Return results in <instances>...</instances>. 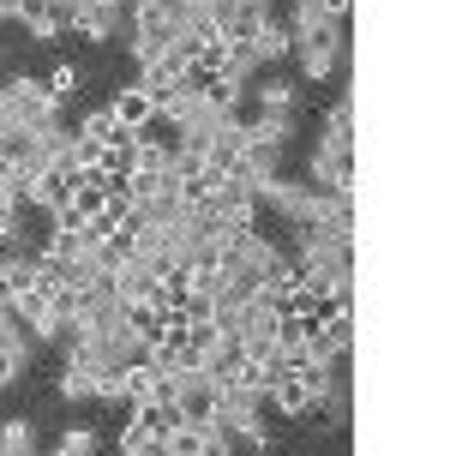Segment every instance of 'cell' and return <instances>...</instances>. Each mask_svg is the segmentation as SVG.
Instances as JSON below:
<instances>
[{
    "label": "cell",
    "mask_w": 462,
    "mask_h": 456,
    "mask_svg": "<svg viewBox=\"0 0 462 456\" xmlns=\"http://www.w3.org/2000/svg\"><path fill=\"white\" fill-rule=\"evenodd\" d=\"M348 18H312V24H294V60H300V79L307 85H325L330 72L343 67L348 49Z\"/></svg>",
    "instance_id": "cell-1"
},
{
    "label": "cell",
    "mask_w": 462,
    "mask_h": 456,
    "mask_svg": "<svg viewBox=\"0 0 462 456\" xmlns=\"http://www.w3.org/2000/svg\"><path fill=\"white\" fill-rule=\"evenodd\" d=\"M54 120H60V102L49 97V85H42V79H31V72H13V79L0 85V126L42 133V126H54Z\"/></svg>",
    "instance_id": "cell-2"
},
{
    "label": "cell",
    "mask_w": 462,
    "mask_h": 456,
    "mask_svg": "<svg viewBox=\"0 0 462 456\" xmlns=\"http://www.w3.org/2000/svg\"><path fill=\"white\" fill-rule=\"evenodd\" d=\"M180 36V6L174 0H133V60H156V54H169V42Z\"/></svg>",
    "instance_id": "cell-3"
},
{
    "label": "cell",
    "mask_w": 462,
    "mask_h": 456,
    "mask_svg": "<svg viewBox=\"0 0 462 456\" xmlns=\"http://www.w3.org/2000/svg\"><path fill=\"white\" fill-rule=\"evenodd\" d=\"M258 408H264V396H253L246 385H228V390H217V408H210V421L223 426L228 439H240V444H253V451H264V444H271V426L258 421Z\"/></svg>",
    "instance_id": "cell-4"
},
{
    "label": "cell",
    "mask_w": 462,
    "mask_h": 456,
    "mask_svg": "<svg viewBox=\"0 0 462 456\" xmlns=\"http://www.w3.org/2000/svg\"><path fill=\"white\" fill-rule=\"evenodd\" d=\"M162 396H169L174 414H180V421H192V426H205L210 408H217V385H210V378L192 367V360H187L180 372H169V378H162Z\"/></svg>",
    "instance_id": "cell-5"
},
{
    "label": "cell",
    "mask_w": 462,
    "mask_h": 456,
    "mask_svg": "<svg viewBox=\"0 0 462 456\" xmlns=\"http://www.w3.org/2000/svg\"><path fill=\"white\" fill-rule=\"evenodd\" d=\"M312 192H355V144L319 138V151H312Z\"/></svg>",
    "instance_id": "cell-6"
},
{
    "label": "cell",
    "mask_w": 462,
    "mask_h": 456,
    "mask_svg": "<svg viewBox=\"0 0 462 456\" xmlns=\"http://www.w3.org/2000/svg\"><path fill=\"white\" fill-rule=\"evenodd\" d=\"M253 54H258V67L271 72L276 60H289L294 54V24L289 18H276V6L264 18H258V31H253Z\"/></svg>",
    "instance_id": "cell-7"
},
{
    "label": "cell",
    "mask_w": 462,
    "mask_h": 456,
    "mask_svg": "<svg viewBox=\"0 0 462 456\" xmlns=\"http://www.w3.org/2000/svg\"><path fill=\"white\" fill-rule=\"evenodd\" d=\"M240 156H246V120L240 115H223V126L210 133V144H205V163L217 174H228V169H240Z\"/></svg>",
    "instance_id": "cell-8"
},
{
    "label": "cell",
    "mask_w": 462,
    "mask_h": 456,
    "mask_svg": "<svg viewBox=\"0 0 462 456\" xmlns=\"http://www.w3.org/2000/svg\"><path fill=\"white\" fill-rule=\"evenodd\" d=\"M24 204H36V210H67L72 204V169L60 163V169H42V174H31V186H24Z\"/></svg>",
    "instance_id": "cell-9"
},
{
    "label": "cell",
    "mask_w": 462,
    "mask_h": 456,
    "mask_svg": "<svg viewBox=\"0 0 462 456\" xmlns=\"http://www.w3.org/2000/svg\"><path fill=\"white\" fill-rule=\"evenodd\" d=\"M18 24H24V36H31V42H60V31H67V18L54 13L49 0H18Z\"/></svg>",
    "instance_id": "cell-10"
},
{
    "label": "cell",
    "mask_w": 462,
    "mask_h": 456,
    "mask_svg": "<svg viewBox=\"0 0 462 456\" xmlns=\"http://www.w3.org/2000/svg\"><path fill=\"white\" fill-rule=\"evenodd\" d=\"M180 60H169V54H156V60H144V67H138V90H144V97L151 102H169L174 90H180Z\"/></svg>",
    "instance_id": "cell-11"
},
{
    "label": "cell",
    "mask_w": 462,
    "mask_h": 456,
    "mask_svg": "<svg viewBox=\"0 0 462 456\" xmlns=\"http://www.w3.org/2000/svg\"><path fill=\"white\" fill-rule=\"evenodd\" d=\"M253 97H258V115H294V79H282V72H258L253 79Z\"/></svg>",
    "instance_id": "cell-12"
},
{
    "label": "cell",
    "mask_w": 462,
    "mask_h": 456,
    "mask_svg": "<svg viewBox=\"0 0 462 456\" xmlns=\"http://www.w3.org/2000/svg\"><path fill=\"white\" fill-rule=\"evenodd\" d=\"M115 24H120V6H103V0H97V6H79V13L67 18V31L85 36V42H108Z\"/></svg>",
    "instance_id": "cell-13"
},
{
    "label": "cell",
    "mask_w": 462,
    "mask_h": 456,
    "mask_svg": "<svg viewBox=\"0 0 462 456\" xmlns=\"http://www.w3.org/2000/svg\"><path fill=\"white\" fill-rule=\"evenodd\" d=\"M108 115L120 120V133H138V126H151V120H156V102L144 97L138 85H126L115 102H108Z\"/></svg>",
    "instance_id": "cell-14"
},
{
    "label": "cell",
    "mask_w": 462,
    "mask_h": 456,
    "mask_svg": "<svg viewBox=\"0 0 462 456\" xmlns=\"http://www.w3.org/2000/svg\"><path fill=\"white\" fill-rule=\"evenodd\" d=\"M294 138V115H258V120H246V144H289Z\"/></svg>",
    "instance_id": "cell-15"
},
{
    "label": "cell",
    "mask_w": 462,
    "mask_h": 456,
    "mask_svg": "<svg viewBox=\"0 0 462 456\" xmlns=\"http://www.w3.org/2000/svg\"><path fill=\"white\" fill-rule=\"evenodd\" d=\"M271 403L282 408V414H294V421H300V414H312V390L300 385L294 372H282V378H276V390H271Z\"/></svg>",
    "instance_id": "cell-16"
},
{
    "label": "cell",
    "mask_w": 462,
    "mask_h": 456,
    "mask_svg": "<svg viewBox=\"0 0 462 456\" xmlns=\"http://www.w3.org/2000/svg\"><path fill=\"white\" fill-rule=\"evenodd\" d=\"M151 396H162V378H156V367L151 360H133V367H126V403H151Z\"/></svg>",
    "instance_id": "cell-17"
},
{
    "label": "cell",
    "mask_w": 462,
    "mask_h": 456,
    "mask_svg": "<svg viewBox=\"0 0 462 456\" xmlns=\"http://www.w3.org/2000/svg\"><path fill=\"white\" fill-rule=\"evenodd\" d=\"M325 138H330V144H355V97L330 102V115H325Z\"/></svg>",
    "instance_id": "cell-18"
},
{
    "label": "cell",
    "mask_w": 462,
    "mask_h": 456,
    "mask_svg": "<svg viewBox=\"0 0 462 456\" xmlns=\"http://www.w3.org/2000/svg\"><path fill=\"white\" fill-rule=\"evenodd\" d=\"M72 133H79V138H97V144H115V138H126V133H120V120L108 115V108H90V115L79 120Z\"/></svg>",
    "instance_id": "cell-19"
},
{
    "label": "cell",
    "mask_w": 462,
    "mask_h": 456,
    "mask_svg": "<svg viewBox=\"0 0 462 456\" xmlns=\"http://www.w3.org/2000/svg\"><path fill=\"white\" fill-rule=\"evenodd\" d=\"M31 451H36L31 421H0V456H31Z\"/></svg>",
    "instance_id": "cell-20"
},
{
    "label": "cell",
    "mask_w": 462,
    "mask_h": 456,
    "mask_svg": "<svg viewBox=\"0 0 462 456\" xmlns=\"http://www.w3.org/2000/svg\"><path fill=\"white\" fill-rule=\"evenodd\" d=\"M156 444H162V433L133 408V421H126V433H120V451H156Z\"/></svg>",
    "instance_id": "cell-21"
},
{
    "label": "cell",
    "mask_w": 462,
    "mask_h": 456,
    "mask_svg": "<svg viewBox=\"0 0 462 456\" xmlns=\"http://www.w3.org/2000/svg\"><path fill=\"white\" fill-rule=\"evenodd\" d=\"M199 439H205V426L180 421V426L169 433V439H162V451H169V456H199Z\"/></svg>",
    "instance_id": "cell-22"
},
{
    "label": "cell",
    "mask_w": 462,
    "mask_h": 456,
    "mask_svg": "<svg viewBox=\"0 0 462 456\" xmlns=\"http://www.w3.org/2000/svg\"><path fill=\"white\" fill-rule=\"evenodd\" d=\"M42 85H49V97H54V102H67L72 90H79V67H72V60H54V72L42 79Z\"/></svg>",
    "instance_id": "cell-23"
},
{
    "label": "cell",
    "mask_w": 462,
    "mask_h": 456,
    "mask_svg": "<svg viewBox=\"0 0 462 456\" xmlns=\"http://www.w3.org/2000/svg\"><path fill=\"white\" fill-rule=\"evenodd\" d=\"M24 367H31V355H24V349H6V342H0V390H13L18 378H24Z\"/></svg>",
    "instance_id": "cell-24"
},
{
    "label": "cell",
    "mask_w": 462,
    "mask_h": 456,
    "mask_svg": "<svg viewBox=\"0 0 462 456\" xmlns=\"http://www.w3.org/2000/svg\"><path fill=\"white\" fill-rule=\"evenodd\" d=\"M54 456H97V433H90V426L60 433V451H54Z\"/></svg>",
    "instance_id": "cell-25"
},
{
    "label": "cell",
    "mask_w": 462,
    "mask_h": 456,
    "mask_svg": "<svg viewBox=\"0 0 462 456\" xmlns=\"http://www.w3.org/2000/svg\"><path fill=\"white\" fill-rule=\"evenodd\" d=\"M199 456H235V439H228L217 421H205V439H199Z\"/></svg>",
    "instance_id": "cell-26"
},
{
    "label": "cell",
    "mask_w": 462,
    "mask_h": 456,
    "mask_svg": "<svg viewBox=\"0 0 462 456\" xmlns=\"http://www.w3.org/2000/svg\"><path fill=\"white\" fill-rule=\"evenodd\" d=\"M13 13H18V0H0V24H6Z\"/></svg>",
    "instance_id": "cell-27"
},
{
    "label": "cell",
    "mask_w": 462,
    "mask_h": 456,
    "mask_svg": "<svg viewBox=\"0 0 462 456\" xmlns=\"http://www.w3.org/2000/svg\"><path fill=\"white\" fill-rule=\"evenodd\" d=\"M151 456H169V451H162V444H156V451H151Z\"/></svg>",
    "instance_id": "cell-28"
}]
</instances>
